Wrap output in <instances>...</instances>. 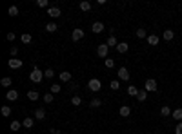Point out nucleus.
<instances>
[{
    "instance_id": "nucleus-21",
    "label": "nucleus",
    "mask_w": 182,
    "mask_h": 134,
    "mask_svg": "<svg viewBox=\"0 0 182 134\" xmlns=\"http://www.w3.org/2000/svg\"><path fill=\"white\" fill-rule=\"evenodd\" d=\"M46 31H47V33H57V31H58V25L51 22V24H47V25H46Z\"/></svg>"
},
{
    "instance_id": "nucleus-15",
    "label": "nucleus",
    "mask_w": 182,
    "mask_h": 134,
    "mask_svg": "<svg viewBox=\"0 0 182 134\" xmlns=\"http://www.w3.org/2000/svg\"><path fill=\"white\" fill-rule=\"evenodd\" d=\"M171 118H173V120H177V122L180 123V122H182V109H175V111L171 113Z\"/></svg>"
},
{
    "instance_id": "nucleus-8",
    "label": "nucleus",
    "mask_w": 182,
    "mask_h": 134,
    "mask_svg": "<svg viewBox=\"0 0 182 134\" xmlns=\"http://www.w3.org/2000/svg\"><path fill=\"white\" fill-rule=\"evenodd\" d=\"M47 15H49L51 18H58V16L62 15V11H60L58 7H49V9H47Z\"/></svg>"
},
{
    "instance_id": "nucleus-3",
    "label": "nucleus",
    "mask_w": 182,
    "mask_h": 134,
    "mask_svg": "<svg viewBox=\"0 0 182 134\" xmlns=\"http://www.w3.org/2000/svg\"><path fill=\"white\" fill-rule=\"evenodd\" d=\"M144 89H146L148 93H157V80H153V78L146 80V83H144Z\"/></svg>"
},
{
    "instance_id": "nucleus-41",
    "label": "nucleus",
    "mask_w": 182,
    "mask_h": 134,
    "mask_svg": "<svg viewBox=\"0 0 182 134\" xmlns=\"http://www.w3.org/2000/svg\"><path fill=\"white\" fill-rule=\"evenodd\" d=\"M175 134H182V122L177 125V127H175Z\"/></svg>"
},
{
    "instance_id": "nucleus-20",
    "label": "nucleus",
    "mask_w": 182,
    "mask_h": 134,
    "mask_svg": "<svg viewBox=\"0 0 182 134\" xmlns=\"http://www.w3.org/2000/svg\"><path fill=\"white\" fill-rule=\"evenodd\" d=\"M35 118H36L38 122L44 120V118H46V111H44V109H36V111H35Z\"/></svg>"
},
{
    "instance_id": "nucleus-40",
    "label": "nucleus",
    "mask_w": 182,
    "mask_h": 134,
    "mask_svg": "<svg viewBox=\"0 0 182 134\" xmlns=\"http://www.w3.org/2000/svg\"><path fill=\"white\" fill-rule=\"evenodd\" d=\"M9 53H11V56H13V58H15V56H16V54H18V47H15V45H13V47H11V51H9Z\"/></svg>"
},
{
    "instance_id": "nucleus-16",
    "label": "nucleus",
    "mask_w": 182,
    "mask_h": 134,
    "mask_svg": "<svg viewBox=\"0 0 182 134\" xmlns=\"http://www.w3.org/2000/svg\"><path fill=\"white\" fill-rule=\"evenodd\" d=\"M139 91H140V89H139V87H135V85H129V87H128V94H129V96H133V98H137Z\"/></svg>"
},
{
    "instance_id": "nucleus-11",
    "label": "nucleus",
    "mask_w": 182,
    "mask_h": 134,
    "mask_svg": "<svg viewBox=\"0 0 182 134\" xmlns=\"http://www.w3.org/2000/svg\"><path fill=\"white\" fill-rule=\"evenodd\" d=\"M128 49H129V45H128V42H118V45H117V51H118L120 54H124V53H128Z\"/></svg>"
},
{
    "instance_id": "nucleus-33",
    "label": "nucleus",
    "mask_w": 182,
    "mask_h": 134,
    "mask_svg": "<svg viewBox=\"0 0 182 134\" xmlns=\"http://www.w3.org/2000/svg\"><path fill=\"white\" fill-rule=\"evenodd\" d=\"M160 114H162V116H170V114H171V109H170V107H166V105H164V107H162V109H160Z\"/></svg>"
},
{
    "instance_id": "nucleus-5",
    "label": "nucleus",
    "mask_w": 182,
    "mask_h": 134,
    "mask_svg": "<svg viewBox=\"0 0 182 134\" xmlns=\"http://www.w3.org/2000/svg\"><path fill=\"white\" fill-rule=\"evenodd\" d=\"M108 49H109L108 44H100V45L97 47V54H98L100 58H106V56H108Z\"/></svg>"
},
{
    "instance_id": "nucleus-37",
    "label": "nucleus",
    "mask_w": 182,
    "mask_h": 134,
    "mask_svg": "<svg viewBox=\"0 0 182 134\" xmlns=\"http://www.w3.org/2000/svg\"><path fill=\"white\" fill-rule=\"evenodd\" d=\"M0 83H2L4 87H9L13 82H11V78H7V76H5V78H2V82H0Z\"/></svg>"
},
{
    "instance_id": "nucleus-10",
    "label": "nucleus",
    "mask_w": 182,
    "mask_h": 134,
    "mask_svg": "<svg viewBox=\"0 0 182 134\" xmlns=\"http://www.w3.org/2000/svg\"><path fill=\"white\" fill-rule=\"evenodd\" d=\"M162 38H164L166 42H171V40L175 38V33H173V29H166V31H164V34H162Z\"/></svg>"
},
{
    "instance_id": "nucleus-28",
    "label": "nucleus",
    "mask_w": 182,
    "mask_h": 134,
    "mask_svg": "<svg viewBox=\"0 0 182 134\" xmlns=\"http://www.w3.org/2000/svg\"><path fill=\"white\" fill-rule=\"evenodd\" d=\"M109 87H111L113 91H117V89H120V82H118V80H111V83H109Z\"/></svg>"
},
{
    "instance_id": "nucleus-31",
    "label": "nucleus",
    "mask_w": 182,
    "mask_h": 134,
    "mask_svg": "<svg viewBox=\"0 0 182 134\" xmlns=\"http://www.w3.org/2000/svg\"><path fill=\"white\" fill-rule=\"evenodd\" d=\"M31 40H33V38H31V34H27V33H24V34H22V42H24V44H31Z\"/></svg>"
},
{
    "instance_id": "nucleus-32",
    "label": "nucleus",
    "mask_w": 182,
    "mask_h": 134,
    "mask_svg": "<svg viewBox=\"0 0 182 134\" xmlns=\"http://www.w3.org/2000/svg\"><path fill=\"white\" fill-rule=\"evenodd\" d=\"M71 103H73L75 107H78V105L82 103V100H80V96H73V98H71Z\"/></svg>"
},
{
    "instance_id": "nucleus-12",
    "label": "nucleus",
    "mask_w": 182,
    "mask_h": 134,
    "mask_svg": "<svg viewBox=\"0 0 182 134\" xmlns=\"http://www.w3.org/2000/svg\"><path fill=\"white\" fill-rule=\"evenodd\" d=\"M5 98H7L9 102H15V100L18 98V93H16L15 89H11V91H7V94H5Z\"/></svg>"
},
{
    "instance_id": "nucleus-42",
    "label": "nucleus",
    "mask_w": 182,
    "mask_h": 134,
    "mask_svg": "<svg viewBox=\"0 0 182 134\" xmlns=\"http://www.w3.org/2000/svg\"><path fill=\"white\" fill-rule=\"evenodd\" d=\"M15 38H16V34H15V33H7V40H9V42H13Z\"/></svg>"
},
{
    "instance_id": "nucleus-25",
    "label": "nucleus",
    "mask_w": 182,
    "mask_h": 134,
    "mask_svg": "<svg viewBox=\"0 0 182 134\" xmlns=\"http://www.w3.org/2000/svg\"><path fill=\"white\" fill-rule=\"evenodd\" d=\"M102 105V102L98 100V98H93L91 102H89V107H93V109H97V107H100Z\"/></svg>"
},
{
    "instance_id": "nucleus-24",
    "label": "nucleus",
    "mask_w": 182,
    "mask_h": 134,
    "mask_svg": "<svg viewBox=\"0 0 182 134\" xmlns=\"http://www.w3.org/2000/svg\"><path fill=\"white\" fill-rule=\"evenodd\" d=\"M33 123H35V122H33V118H24V122H22V125H24L26 129H31V127H33Z\"/></svg>"
},
{
    "instance_id": "nucleus-9",
    "label": "nucleus",
    "mask_w": 182,
    "mask_h": 134,
    "mask_svg": "<svg viewBox=\"0 0 182 134\" xmlns=\"http://www.w3.org/2000/svg\"><path fill=\"white\" fill-rule=\"evenodd\" d=\"M91 31H93V33H97V34H98V33H102V31H104V24H102V22H95V24L91 25Z\"/></svg>"
},
{
    "instance_id": "nucleus-2",
    "label": "nucleus",
    "mask_w": 182,
    "mask_h": 134,
    "mask_svg": "<svg viewBox=\"0 0 182 134\" xmlns=\"http://www.w3.org/2000/svg\"><path fill=\"white\" fill-rule=\"evenodd\" d=\"M88 87H89V91H93V93H98V91L102 89V82H100L98 78H91V80L88 82Z\"/></svg>"
},
{
    "instance_id": "nucleus-36",
    "label": "nucleus",
    "mask_w": 182,
    "mask_h": 134,
    "mask_svg": "<svg viewBox=\"0 0 182 134\" xmlns=\"http://www.w3.org/2000/svg\"><path fill=\"white\" fill-rule=\"evenodd\" d=\"M44 76H46V78H53V76H55V71H53V69H46V71H44Z\"/></svg>"
},
{
    "instance_id": "nucleus-30",
    "label": "nucleus",
    "mask_w": 182,
    "mask_h": 134,
    "mask_svg": "<svg viewBox=\"0 0 182 134\" xmlns=\"http://www.w3.org/2000/svg\"><path fill=\"white\" fill-rule=\"evenodd\" d=\"M2 116H5V118H7V116H11V107L4 105V107H2Z\"/></svg>"
},
{
    "instance_id": "nucleus-26",
    "label": "nucleus",
    "mask_w": 182,
    "mask_h": 134,
    "mask_svg": "<svg viewBox=\"0 0 182 134\" xmlns=\"http://www.w3.org/2000/svg\"><path fill=\"white\" fill-rule=\"evenodd\" d=\"M7 13H9L11 16H18V7H16V5H11V7L7 9Z\"/></svg>"
},
{
    "instance_id": "nucleus-18",
    "label": "nucleus",
    "mask_w": 182,
    "mask_h": 134,
    "mask_svg": "<svg viewBox=\"0 0 182 134\" xmlns=\"http://www.w3.org/2000/svg\"><path fill=\"white\" fill-rule=\"evenodd\" d=\"M106 44H108V47H117V45H118V42H117V38H115L113 34L106 40Z\"/></svg>"
},
{
    "instance_id": "nucleus-29",
    "label": "nucleus",
    "mask_w": 182,
    "mask_h": 134,
    "mask_svg": "<svg viewBox=\"0 0 182 134\" xmlns=\"http://www.w3.org/2000/svg\"><path fill=\"white\" fill-rule=\"evenodd\" d=\"M49 89H51V94H57V93H60V89H62V87H60L58 83H53Z\"/></svg>"
},
{
    "instance_id": "nucleus-13",
    "label": "nucleus",
    "mask_w": 182,
    "mask_h": 134,
    "mask_svg": "<svg viewBox=\"0 0 182 134\" xmlns=\"http://www.w3.org/2000/svg\"><path fill=\"white\" fill-rule=\"evenodd\" d=\"M137 100H139V102H146V100H148V91H146V89H140L139 94H137Z\"/></svg>"
},
{
    "instance_id": "nucleus-27",
    "label": "nucleus",
    "mask_w": 182,
    "mask_h": 134,
    "mask_svg": "<svg viewBox=\"0 0 182 134\" xmlns=\"http://www.w3.org/2000/svg\"><path fill=\"white\" fill-rule=\"evenodd\" d=\"M137 36H139V38H148L146 29H142V27H140V29H137Z\"/></svg>"
},
{
    "instance_id": "nucleus-17",
    "label": "nucleus",
    "mask_w": 182,
    "mask_h": 134,
    "mask_svg": "<svg viewBox=\"0 0 182 134\" xmlns=\"http://www.w3.org/2000/svg\"><path fill=\"white\" fill-rule=\"evenodd\" d=\"M148 44L149 45H157L159 44V36L157 34H148Z\"/></svg>"
},
{
    "instance_id": "nucleus-35",
    "label": "nucleus",
    "mask_w": 182,
    "mask_h": 134,
    "mask_svg": "<svg viewBox=\"0 0 182 134\" xmlns=\"http://www.w3.org/2000/svg\"><path fill=\"white\" fill-rule=\"evenodd\" d=\"M104 64H106V67H109V69H111V67H115V60H113V58H106V62H104Z\"/></svg>"
},
{
    "instance_id": "nucleus-14",
    "label": "nucleus",
    "mask_w": 182,
    "mask_h": 134,
    "mask_svg": "<svg viewBox=\"0 0 182 134\" xmlns=\"http://www.w3.org/2000/svg\"><path fill=\"white\" fill-rule=\"evenodd\" d=\"M118 114H120V116H124V118H128V116L131 114V109H129L128 105H122V107H120V111H118Z\"/></svg>"
},
{
    "instance_id": "nucleus-22",
    "label": "nucleus",
    "mask_w": 182,
    "mask_h": 134,
    "mask_svg": "<svg viewBox=\"0 0 182 134\" xmlns=\"http://www.w3.org/2000/svg\"><path fill=\"white\" fill-rule=\"evenodd\" d=\"M78 7H80L82 11H89V9H91V4H89L88 0H84V2H80V4H78Z\"/></svg>"
},
{
    "instance_id": "nucleus-6",
    "label": "nucleus",
    "mask_w": 182,
    "mask_h": 134,
    "mask_svg": "<svg viewBox=\"0 0 182 134\" xmlns=\"http://www.w3.org/2000/svg\"><path fill=\"white\" fill-rule=\"evenodd\" d=\"M7 65H9L11 69H20V67H22V60H20V58H9Z\"/></svg>"
},
{
    "instance_id": "nucleus-39",
    "label": "nucleus",
    "mask_w": 182,
    "mask_h": 134,
    "mask_svg": "<svg viewBox=\"0 0 182 134\" xmlns=\"http://www.w3.org/2000/svg\"><path fill=\"white\" fill-rule=\"evenodd\" d=\"M35 4H36L38 7H46V5H47V0H36Z\"/></svg>"
},
{
    "instance_id": "nucleus-23",
    "label": "nucleus",
    "mask_w": 182,
    "mask_h": 134,
    "mask_svg": "<svg viewBox=\"0 0 182 134\" xmlns=\"http://www.w3.org/2000/svg\"><path fill=\"white\" fill-rule=\"evenodd\" d=\"M27 98H29L31 102H35V100H38V98H40V94H38L36 91H29V93H27Z\"/></svg>"
},
{
    "instance_id": "nucleus-7",
    "label": "nucleus",
    "mask_w": 182,
    "mask_h": 134,
    "mask_svg": "<svg viewBox=\"0 0 182 134\" xmlns=\"http://www.w3.org/2000/svg\"><path fill=\"white\" fill-rule=\"evenodd\" d=\"M117 74H118V80H124V82H128V80H129V71H128L126 67H120Z\"/></svg>"
},
{
    "instance_id": "nucleus-1",
    "label": "nucleus",
    "mask_w": 182,
    "mask_h": 134,
    "mask_svg": "<svg viewBox=\"0 0 182 134\" xmlns=\"http://www.w3.org/2000/svg\"><path fill=\"white\" fill-rule=\"evenodd\" d=\"M44 78H46V76H44V73H42L40 69H36V67L29 73V80H31V82H35V83H40Z\"/></svg>"
},
{
    "instance_id": "nucleus-34",
    "label": "nucleus",
    "mask_w": 182,
    "mask_h": 134,
    "mask_svg": "<svg viewBox=\"0 0 182 134\" xmlns=\"http://www.w3.org/2000/svg\"><path fill=\"white\" fill-rule=\"evenodd\" d=\"M20 127H22V123H20V122H16V120H15V122H11V131H18Z\"/></svg>"
},
{
    "instance_id": "nucleus-4",
    "label": "nucleus",
    "mask_w": 182,
    "mask_h": 134,
    "mask_svg": "<svg viewBox=\"0 0 182 134\" xmlns=\"http://www.w3.org/2000/svg\"><path fill=\"white\" fill-rule=\"evenodd\" d=\"M82 38H84V29H73L71 40H73V42H78V40H82Z\"/></svg>"
},
{
    "instance_id": "nucleus-43",
    "label": "nucleus",
    "mask_w": 182,
    "mask_h": 134,
    "mask_svg": "<svg viewBox=\"0 0 182 134\" xmlns=\"http://www.w3.org/2000/svg\"><path fill=\"white\" fill-rule=\"evenodd\" d=\"M49 132H51V134H60V131H58V129H51Z\"/></svg>"
},
{
    "instance_id": "nucleus-19",
    "label": "nucleus",
    "mask_w": 182,
    "mask_h": 134,
    "mask_svg": "<svg viewBox=\"0 0 182 134\" xmlns=\"http://www.w3.org/2000/svg\"><path fill=\"white\" fill-rule=\"evenodd\" d=\"M58 78H60L62 82H69V80H71V73H67V71H62V73L58 74Z\"/></svg>"
},
{
    "instance_id": "nucleus-38",
    "label": "nucleus",
    "mask_w": 182,
    "mask_h": 134,
    "mask_svg": "<svg viewBox=\"0 0 182 134\" xmlns=\"http://www.w3.org/2000/svg\"><path fill=\"white\" fill-rule=\"evenodd\" d=\"M44 102H46V103H51V102H53V94H51V93L44 94Z\"/></svg>"
}]
</instances>
